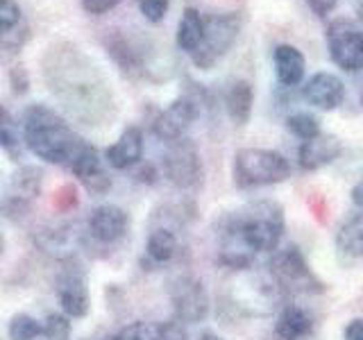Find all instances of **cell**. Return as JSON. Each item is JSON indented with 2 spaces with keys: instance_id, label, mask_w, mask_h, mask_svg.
<instances>
[{
  "instance_id": "5bb4252c",
  "label": "cell",
  "mask_w": 363,
  "mask_h": 340,
  "mask_svg": "<svg viewBox=\"0 0 363 340\" xmlns=\"http://www.w3.org/2000/svg\"><path fill=\"white\" fill-rule=\"evenodd\" d=\"M343 152V141L336 134H318L309 141H302L298 150V164L302 170H320L327 164L336 162V157Z\"/></svg>"
},
{
  "instance_id": "4fadbf2b",
  "label": "cell",
  "mask_w": 363,
  "mask_h": 340,
  "mask_svg": "<svg viewBox=\"0 0 363 340\" xmlns=\"http://www.w3.org/2000/svg\"><path fill=\"white\" fill-rule=\"evenodd\" d=\"M68 168H71V173L82 181L91 193H105L111 188V177L105 173V168H102V162L94 145L84 143L79 147V152L73 157V162L68 164Z\"/></svg>"
},
{
  "instance_id": "484cf974",
  "label": "cell",
  "mask_w": 363,
  "mask_h": 340,
  "mask_svg": "<svg viewBox=\"0 0 363 340\" xmlns=\"http://www.w3.org/2000/svg\"><path fill=\"white\" fill-rule=\"evenodd\" d=\"M286 128L291 134H295L302 141H309L313 136L320 134V120H318L313 113L309 111H298L293 116L286 118Z\"/></svg>"
},
{
  "instance_id": "9a60e30c",
  "label": "cell",
  "mask_w": 363,
  "mask_h": 340,
  "mask_svg": "<svg viewBox=\"0 0 363 340\" xmlns=\"http://www.w3.org/2000/svg\"><path fill=\"white\" fill-rule=\"evenodd\" d=\"M130 227V218L116 204H102L89 218V232L100 243H113L125 236Z\"/></svg>"
},
{
  "instance_id": "7a4b0ae2",
  "label": "cell",
  "mask_w": 363,
  "mask_h": 340,
  "mask_svg": "<svg viewBox=\"0 0 363 340\" xmlns=\"http://www.w3.org/2000/svg\"><path fill=\"white\" fill-rule=\"evenodd\" d=\"M23 139L32 154L48 164L68 166L86 141L79 139L60 113L48 105H32L26 111Z\"/></svg>"
},
{
  "instance_id": "7402d4cb",
  "label": "cell",
  "mask_w": 363,
  "mask_h": 340,
  "mask_svg": "<svg viewBox=\"0 0 363 340\" xmlns=\"http://www.w3.org/2000/svg\"><path fill=\"white\" fill-rule=\"evenodd\" d=\"M23 23V11L16 0H0V45L9 50H18L23 39L16 37V30Z\"/></svg>"
},
{
  "instance_id": "44dd1931",
  "label": "cell",
  "mask_w": 363,
  "mask_h": 340,
  "mask_svg": "<svg viewBox=\"0 0 363 340\" xmlns=\"http://www.w3.org/2000/svg\"><path fill=\"white\" fill-rule=\"evenodd\" d=\"M275 334L279 340H300L311 334V317L298 306H286L277 317Z\"/></svg>"
},
{
  "instance_id": "e575fe53",
  "label": "cell",
  "mask_w": 363,
  "mask_h": 340,
  "mask_svg": "<svg viewBox=\"0 0 363 340\" xmlns=\"http://www.w3.org/2000/svg\"><path fill=\"white\" fill-rule=\"evenodd\" d=\"M118 3H121V0H79L82 9L86 11V14H91V16L107 14V11H111Z\"/></svg>"
},
{
  "instance_id": "f1b7e54d",
  "label": "cell",
  "mask_w": 363,
  "mask_h": 340,
  "mask_svg": "<svg viewBox=\"0 0 363 340\" xmlns=\"http://www.w3.org/2000/svg\"><path fill=\"white\" fill-rule=\"evenodd\" d=\"M41 336H45L48 340H68V336H71V322H68L66 315L50 313L41 324Z\"/></svg>"
},
{
  "instance_id": "ab89813d",
  "label": "cell",
  "mask_w": 363,
  "mask_h": 340,
  "mask_svg": "<svg viewBox=\"0 0 363 340\" xmlns=\"http://www.w3.org/2000/svg\"><path fill=\"white\" fill-rule=\"evenodd\" d=\"M0 254H3V236H0Z\"/></svg>"
},
{
  "instance_id": "f35d334b",
  "label": "cell",
  "mask_w": 363,
  "mask_h": 340,
  "mask_svg": "<svg viewBox=\"0 0 363 340\" xmlns=\"http://www.w3.org/2000/svg\"><path fill=\"white\" fill-rule=\"evenodd\" d=\"M200 340H223V338H218V336H213V334H204Z\"/></svg>"
},
{
  "instance_id": "603a6c76",
  "label": "cell",
  "mask_w": 363,
  "mask_h": 340,
  "mask_svg": "<svg viewBox=\"0 0 363 340\" xmlns=\"http://www.w3.org/2000/svg\"><path fill=\"white\" fill-rule=\"evenodd\" d=\"M60 302L68 317H84L89 313V293L84 281L79 277L64 281V286L60 288Z\"/></svg>"
},
{
  "instance_id": "d590c367",
  "label": "cell",
  "mask_w": 363,
  "mask_h": 340,
  "mask_svg": "<svg viewBox=\"0 0 363 340\" xmlns=\"http://www.w3.org/2000/svg\"><path fill=\"white\" fill-rule=\"evenodd\" d=\"M306 3H309V7L315 11L318 16H327L336 9L338 0H306Z\"/></svg>"
},
{
  "instance_id": "d6a6232c",
  "label": "cell",
  "mask_w": 363,
  "mask_h": 340,
  "mask_svg": "<svg viewBox=\"0 0 363 340\" xmlns=\"http://www.w3.org/2000/svg\"><path fill=\"white\" fill-rule=\"evenodd\" d=\"M52 204L60 211H71L75 204H77V191H75V186H71V184H66V186H62L60 191L55 193V198H52Z\"/></svg>"
},
{
  "instance_id": "1f68e13d",
  "label": "cell",
  "mask_w": 363,
  "mask_h": 340,
  "mask_svg": "<svg viewBox=\"0 0 363 340\" xmlns=\"http://www.w3.org/2000/svg\"><path fill=\"white\" fill-rule=\"evenodd\" d=\"M9 84H11V91H14V96H26L30 91V75L26 71V66H11L9 71Z\"/></svg>"
},
{
  "instance_id": "83f0119b",
  "label": "cell",
  "mask_w": 363,
  "mask_h": 340,
  "mask_svg": "<svg viewBox=\"0 0 363 340\" xmlns=\"http://www.w3.org/2000/svg\"><path fill=\"white\" fill-rule=\"evenodd\" d=\"M18 143H21V132L16 118L5 107H0V147L7 152H14Z\"/></svg>"
},
{
  "instance_id": "3957f363",
  "label": "cell",
  "mask_w": 363,
  "mask_h": 340,
  "mask_svg": "<svg viewBox=\"0 0 363 340\" xmlns=\"http://www.w3.org/2000/svg\"><path fill=\"white\" fill-rule=\"evenodd\" d=\"M236 232L252 252H275L284 236V209L270 200L250 204L236 215Z\"/></svg>"
},
{
  "instance_id": "836d02e7",
  "label": "cell",
  "mask_w": 363,
  "mask_h": 340,
  "mask_svg": "<svg viewBox=\"0 0 363 340\" xmlns=\"http://www.w3.org/2000/svg\"><path fill=\"white\" fill-rule=\"evenodd\" d=\"M159 340H186V329L184 322L170 320L159 324Z\"/></svg>"
},
{
  "instance_id": "ba28073f",
  "label": "cell",
  "mask_w": 363,
  "mask_h": 340,
  "mask_svg": "<svg viewBox=\"0 0 363 340\" xmlns=\"http://www.w3.org/2000/svg\"><path fill=\"white\" fill-rule=\"evenodd\" d=\"M270 272L277 279L279 286H284L291 293L320 290V281L315 279L309 264H306L302 252L295 245H289L286 249L275 252V256L270 261Z\"/></svg>"
},
{
  "instance_id": "5b68a950",
  "label": "cell",
  "mask_w": 363,
  "mask_h": 340,
  "mask_svg": "<svg viewBox=\"0 0 363 340\" xmlns=\"http://www.w3.org/2000/svg\"><path fill=\"white\" fill-rule=\"evenodd\" d=\"M238 32H241V16L236 11H227V14H211L204 18V32L202 41L196 50L191 52V60L200 71H209V68L223 60L230 52V48L236 43Z\"/></svg>"
},
{
  "instance_id": "ac0fdd59",
  "label": "cell",
  "mask_w": 363,
  "mask_h": 340,
  "mask_svg": "<svg viewBox=\"0 0 363 340\" xmlns=\"http://www.w3.org/2000/svg\"><path fill=\"white\" fill-rule=\"evenodd\" d=\"M252 105H255V89L247 79H236L230 84L225 94V109L230 113L234 125L243 128V125L252 116Z\"/></svg>"
},
{
  "instance_id": "7c38bea8",
  "label": "cell",
  "mask_w": 363,
  "mask_h": 340,
  "mask_svg": "<svg viewBox=\"0 0 363 340\" xmlns=\"http://www.w3.org/2000/svg\"><path fill=\"white\" fill-rule=\"evenodd\" d=\"M302 96H304L306 102H309V105H313L318 109L334 111L345 102L347 91H345L343 79H340L338 75L320 71V73H313L304 82Z\"/></svg>"
},
{
  "instance_id": "8d00e7d4",
  "label": "cell",
  "mask_w": 363,
  "mask_h": 340,
  "mask_svg": "<svg viewBox=\"0 0 363 340\" xmlns=\"http://www.w3.org/2000/svg\"><path fill=\"white\" fill-rule=\"evenodd\" d=\"M345 340H363V320L354 317L347 327H345Z\"/></svg>"
},
{
  "instance_id": "8992f818",
  "label": "cell",
  "mask_w": 363,
  "mask_h": 340,
  "mask_svg": "<svg viewBox=\"0 0 363 340\" xmlns=\"http://www.w3.org/2000/svg\"><path fill=\"white\" fill-rule=\"evenodd\" d=\"M332 62L345 73H357L363 66V34L357 21L334 18L325 32Z\"/></svg>"
},
{
  "instance_id": "52a82bcc",
  "label": "cell",
  "mask_w": 363,
  "mask_h": 340,
  "mask_svg": "<svg viewBox=\"0 0 363 340\" xmlns=\"http://www.w3.org/2000/svg\"><path fill=\"white\" fill-rule=\"evenodd\" d=\"M162 168L166 179L177 188H196L204 175L202 157L196 143L191 139H184V136L168 143V150L162 159Z\"/></svg>"
},
{
  "instance_id": "8fae6325",
  "label": "cell",
  "mask_w": 363,
  "mask_h": 340,
  "mask_svg": "<svg viewBox=\"0 0 363 340\" xmlns=\"http://www.w3.org/2000/svg\"><path fill=\"white\" fill-rule=\"evenodd\" d=\"M196 118H198V102L189 96H182L170 102V107L155 118L152 123L155 136L166 143H173L186 134V130Z\"/></svg>"
},
{
  "instance_id": "9c48e42d",
  "label": "cell",
  "mask_w": 363,
  "mask_h": 340,
  "mask_svg": "<svg viewBox=\"0 0 363 340\" xmlns=\"http://www.w3.org/2000/svg\"><path fill=\"white\" fill-rule=\"evenodd\" d=\"M170 302L179 322H202L209 313V295L196 277H182L170 288Z\"/></svg>"
},
{
  "instance_id": "4dcf8cb0",
  "label": "cell",
  "mask_w": 363,
  "mask_h": 340,
  "mask_svg": "<svg viewBox=\"0 0 363 340\" xmlns=\"http://www.w3.org/2000/svg\"><path fill=\"white\" fill-rule=\"evenodd\" d=\"M139 7H141V14L147 23H162L168 14V7H170V0H139Z\"/></svg>"
},
{
  "instance_id": "74e56055",
  "label": "cell",
  "mask_w": 363,
  "mask_h": 340,
  "mask_svg": "<svg viewBox=\"0 0 363 340\" xmlns=\"http://www.w3.org/2000/svg\"><path fill=\"white\" fill-rule=\"evenodd\" d=\"M361 184H357L354 188H352V200H354V207L361 209V204H363V198H361Z\"/></svg>"
},
{
  "instance_id": "e0dca14e",
  "label": "cell",
  "mask_w": 363,
  "mask_h": 340,
  "mask_svg": "<svg viewBox=\"0 0 363 340\" xmlns=\"http://www.w3.org/2000/svg\"><path fill=\"white\" fill-rule=\"evenodd\" d=\"M272 64H275V73L279 84L284 86H298L304 79L306 60L304 55L291 43H279L275 52H272Z\"/></svg>"
},
{
  "instance_id": "6da1fadb",
  "label": "cell",
  "mask_w": 363,
  "mask_h": 340,
  "mask_svg": "<svg viewBox=\"0 0 363 340\" xmlns=\"http://www.w3.org/2000/svg\"><path fill=\"white\" fill-rule=\"evenodd\" d=\"M43 77L52 96L73 118L100 125L111 118L113 96L100 68L75 43H52L43 57Z\"/></svg>"
},
{
  "instance_id": "d6986e66",
  "label": "cell",
  "mask_w": 363,
  "mask_h": 340,
  "mask_svg": "<svg viewBox=\"0 0 363 340\" xmlns=\"http://www.w3.org/2000/svg\"><path fill=\"white\" fill-rule=\"evenodd\" d=\"M336 247L338 254L347 261H357L363 254V215L354 213L340 225L336 234Z\"/></svg>"
},
{
  "instance_id": "ffe728a7",
  "label": "cell",
  "mask_w": 363,
  "mask_h": 340,
  "mask_svg": "<svg viewBox=\"0 0 363 340\" xmlns=\"http://www.w3.org/2000/svg\"><path fill=\"white\" fill-rule=\"evenodd\" d=\"M202 32H204V16L196 7H186L182 11V18L177 23V34H175L177 48L191 55L200 45Z\"/></svg>"
},
{
  "instance_id": "d4e9b609",
  "label": "cell",
  "mask_w": 363,
  "mask_h": 340,
  "mask_svg": "<svg viewBox=\"0 0 363 340\" xmlns=\"http://www.w3.org/2000/svg\"><path fill=\"white\" fill-rule=\"evenodd\" d=\"M14 188L16 191L11 193V198L30 202L34 196H39V191H41V170L32 168V166L21 168L14 175Z\"/></svg>"
},
{
  "instance_id": "f546056e",
  "label": "cell",
  "mask_w": 363,
  "mask_h": 340,
  "mask_svg": "<svg viewBox=\"0 0 363 340\" xmlns=\"http://www.w3.org/2000/svg\"><path fill=\"white\" fill-rule=\"evenodd\" d=\"M111 340H159V324L155 322H132Z\"/></svg>"
},
{
  "instance_id": "2e32d148",
  "label": "cell",
  "mask_w": 363,
  "mask_h": 340,
  "mask_svg": "<svg viewBox=\"0 0 363 340\" xmlns=\"http://www.w3.org/2000/svg\"><path fill=\"white\" fill-rule=\"evenodd\" d=\"M141 157H143V132L136 125L125 130L121 134V139L105 150L107 164L116 170H128L136 166L141 162Z\"/></svg>"
},
{
  "instance_id": "30bf717a",
  "label": "cell",
  "mask_w": 363,
  "mask_h": 340,
  "mask_svg": "<svg viewBox=\"0 0 363 340\" xmlns=\"http://www.w3.org/2000/svg\"><path fill=\"white\" fill-rule=\"evenodd\" d=\"M102 43H105L107 55L116 62V66L125 75L139 77L150 71V68H147L145 52H143L145 45L141 41H134L132 37H128V34L121 30H111L105 34Z\"/></svg>"
},
{
  "instance_id": "cb8c5ba5",
  "label": "cell",
  "mask_w": 363,
  "mask_h": 340,
  "mask_svg": "<svg viewBox=\"0 0 363 340\" xmlns=\"http://www.w3.org/2000/svg\"><path fill=\"white\" fill-rule=\"evenodd\" d=\"M175 249H177V241L173 232H168V230H155L145 245V252L155 264H166V261H170L175 254Z\"/></svg>"
},
{
  "instance_id": "4316f807",
  "label": "cell",
  "mask_w": 363,
  "mask_h": 340,
  "mask_svg": "<svg viewBox=\"0 0 363 340\" xmlns=\"http://www.w3.org/2000/svg\"><path fill=\"white\" fill-rule=\"evenodd\" d=\"M41 324L28 313H18L9 322V340H39Z\"/></svg>"
},
{
  "instance_id": "277c9868",
  "label": "cell",
  "mask_w": 363,
  "mask_h": 340,
  "mask_svg": "<svg viewBox=\"0 0 363 340\" xmlns=\"http://www.w3.org/2000/svg\"><path fill=\"white\" fill-rule=\"evenodd\" d=\"M291 177L289 159L264 147H243L234 154V181L241 188H259L286 181Z\"/></svg>"
}]
</instances>
